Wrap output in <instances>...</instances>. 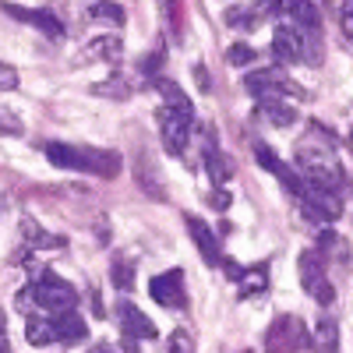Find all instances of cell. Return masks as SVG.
Returning <instances> with one entry per match:
<instances>
[{"label": "cell", "instance_id": "31", "mask_svg": "<svg viewBox=\"0 0 353 353\" xmlns=\"http://www.w3.org/2000/svg\"><path fill=\"white\" fill-rule=\"evenodd\" d=\"M163 64H166V46H156V50L141 61V74H156Z\"/></svg>", "mask_w": 353, "mask_h": 353}, {"label": "cell", "instance_id": "39", "mask_svg": "<svg viewBox=\"0 0 353 353\" xmlns=\"http://www.w3.org/2000/svg\"><path fill=\"white\" fill-rule=\"evenodd\" d=\"M92 353H117V350H113V346H96Z\"/></svg>", "mask_w": 353, "mask_h": 353}, {"label": "cell", "instance_id": "29", "mask_svg": "<svg viewBox=\"0 0 353 353\" xmlns=\"http://www.w3.org/2000/svg\"><path fill=\"white\" fill-rule=\"evenodd\" d=\"M226 61H230L233 68H248V64H254V46H251V43H233V46L226 50Z\"/></svg>", "mask_w": 353, "mask_h": 353}, {"label": "cell", "instance_id": "2", "mask_svg": "<svg viewBox=\"0 0 353 353\" xmlns=\"http://www.w3.org/2000/svg\"><path fill=\"white\" fill-rule=\"evenodd\" d=\"M297 166L304 170V184H311V188L336 191V184L343 181V166L332 152V134H325L318 124L297 145Z\"/></svg>", "mask_w": 353, "mask_h": 353}, {"label": "cell", "instance_id": "8", "mask_svg": "<svg viewBox=\"0 0 353 353\" xmlns=\"http://www.w3.org/2000/svg\"><path fill=\"white\" fill-rule=\"evenodd\" d=\"M244 88L254 99H283V96H304L301 85H293L286 78V71L279 68H265V71H251L244 78Z\"/></svg>", "mask_w": 353, "mask_h": 353}, {"label": "cell", "instance_id": "26", "mask_svg": "<svg viewBox=\"0 0 353 353\" xmlns=\"http://www.w3.org/2000/svg\"><path fill=\"white\" fill-rule=\"evenodd\" d=\"M92 92H96V96H106V99H128V96H131V85H128V78L113 74V78L92 85Z\"/></svg>", "mask_w": 353, "mask_h": 353}, {"label": "cell", "instance_id": "19", "mask_svg": "<svg viewBox=\"0 0 353 353\" xmlns=\"http://www.w3.org/2000/svg\"><path fill=\"white\" fill-rule=\"evenodd\" d=\"M265 124H272V128H290L293 121H297V110L286 106L283 99H258V110H254Z\"/></svg>", "mask_w": 353, "mask_h": 353}, {"label": "cell", "instance_id": "23", "mask_svg": "<svg viewBox=\"0 0 353 353\" xmlns=\"http://www.w3.org/2000/svg\"><path fill=\"white\" fill-rule=\"evenodd\" d=\"M237 283H241L244 297H258V293H265V286H269V265H254V269H248Z\"/></svg>", "mask_w": 353, "mask_h": 353}, {"label": "cell", "instance_id": "33", "mask_svg": "<svg viewBox=\"0 0 353 353\" xmlns=\"http://www.w3.org/2000/svg\"><path fill=\"white\" fill-rule=\"evenodd\" d=\"M18 88V71L11 64H0V92H14Z\"/></svg>", "mask_w": 353, "mask_h": 353}, {"label": "cell", "instance_id": "36", "mask_svg": "<svg viewBox=\"0 0 353 353\" xmlns=\"http://www.w3.org/2000/svg\"><path fill=\"white\" fill-rule=\"evenodd\" d=\"M194 78H198V88H201V92H209V88H212V81H209V71H205L201 64L194 68Z\"/></svg>", "mask_w": 353, "mask_h": 353}, {"label": "cell", "instance_id": "16", "mask_svg": "<svg viewBox=\"0 0 353 353\" xmlns=\"http://www.w3.org/2000/svg\"><path fill=\"white\" fill-rule=\"evenodd\" d=\"M53 329H57V343H64V346H74L88 336V325H85V318L74 311H64V314H53Z\"/></svg>", "mask_w": 353, "mask_h": 353}, {"label": "cell", "instance_id": "34", "mask_svg": "<svg viewBox=\"0 0 353 353\" xmlns=\"http://www.w3.org/2000/svg\"><path fill=\"white\" fill-rule=\"evenodd\" d=\"M0 353H11V339H8V318L0 311Z\"/></svg>", "mask_w": 353, "mask_h": 353}, {"label": "cell", "instance_id": "4", "mask_svg": "<svg viewBox=\"0 0 353 353\" xmlns=\"http://www.w3.org/2000/svg\"><path fill=\"white\" fill-rule=\"evenodd\" d=\"M43 152L61 170L96 173V176H106V181H113L121 173V156L106 152V149H78V145H68V141H50V145H43Z\"/></svg>", "mask_w": 353, "mask_h": 353}, {"label": "cell", "instance_id": "38", "mask_svg": "<svg viewBox=\"0 0 353 353\" xmlns=\"http://www.w3.org/2000/svg\"><path fill=\"white\" fill-rule=\"evenodd\" d=\"M124 353H141V350H138V339H128V336H124Z\"/></svg>", "mask_w": 353, "mask_h": 353}, {"label": "cell", "instance_id": "3", "mask_svg": "<svg viewBox=\"0 0 353 353\" xmlns=\"http://www.w3.org/2000/svg\"><path fill=\"white\" fill-rule=\"evenodd\" d=\"M14 301H18V311H25V314H50L53 318V314H64V311L78 307V290L68 279L46 272L32 286L18 290Z\"/></svg>", "mask_w": 353, "mask_h": 353}, {"label": "cell", "instance_id": "10", "mask_svg": "<svg viewBox=\"0 0 353 353\" xmlns=\"http://www.w3.org/2000/svg\"><path fill=\"white\" fill-rule=\"evenodd\" d=\"M304 216L311 219V223H332V219H339V212H343V201H339V194L336 191H325V188H304Z\"/></svg>", "mask_w": 353, "mask_h": 353}, {"label": "cell", "instance_id": "27", "mask_svg": "<svg viewBox=\"0 0 353 353\" xmlns=\"http://www.w3.org/2000/svg\"><path fill=\"white\" fill-rule=\"evenodd\" d=\"M166 350H170V353H198L194 336H191L188 329H173L170 339H166Z\"/></svg>", "mask_w": 353, "mask_h": 353}, {"label": "cell", "instance_id": "32", "mask_svg": "<svg viewBox=\"0 0 353 353\" xmlns=\"http://www.w3.org/2000/svg\"><path fill=\"white\" fill-rule=\"evenodd\" d=\"M166 11H170V32H173V36H181V25H184L181 0H166Z\"/></svg>", "mask_w": 353, "mask_h": 353}, {"label": "cell", "instance_id": "14", "mask_svg": "<svg viewBox=\"0 0 353 353\" xmlns=\"http://www.w3.org/2000/svg\"><path fill=\"white\" fill-rule=\"evenodd\" d=\"M0 11L11 14L14 21H25V25H32L39 28V32H46L50 39H61L64 36V25L57 21L53 11H36V8H18V4H0Z\"/></svg>", "mask_w": 353, "mask_h": 353}, {"label": "cell", "instance_id": "6", "mask_svg": "<svg viewBox=\"0 0 353 353\" xmlns=\"http://www.w3.org/2000/svg\"><path fill=\"white\" fill-rule=\"evenodd\" d=\"M311 346V332L297 314H279L265 332V353H301Z\"/></svg>", "mask_w": 353, "mask_h": 353}, {"label": "cell", "instance_id": "28", "mask_svg": "<svg viewBox=\"0 0 353 353\" xmlns=\"http://www.w3.org/2000/svg\"><path fill=\"white\" fill-rule=\"evenodd\" d=\"M318 251H321V258H329V254H339V258H346V244H343V237L339 233H332V230H325L318 237Z\"/></svg>", "mask_w": 353, "mask_h": 353}, {"label": "cell", "instance_id": "21", "mask_svg": "<svg viewBox=\"0 0 353 353\" xmlns=\"http://www.w3.org/2000/svg\"><path fill=\"white\" fill-rule=\"evenodd\" d=\"M311 350L314 353H339V325L332 318H321L318 329L311 336Z\"/></svg>", "mask_w": 353, "mask_h": 353}, {"label": "cell", "instance_id": "22", "mask_svg": "<svg viewBox=\"0 0 353 353\" xmlns=\"http://www.w3.org/2000/svg\"><path fill=\"white\" fill-rule=\"evenodd\" d=\"M110 283L117 290H131L134 286V261L128 254H113V261H110Z\"/></svg>", "mask_w": 353, "mask_h": 353}, {"label": "cell", "instance_id": "40", "mask_svg": "<svg viewBox=\"0 0 353 353\" xmlns=\"http://www.w3.org/2000/svg\"><path fill=\"white\" fill-rule=\"evenodd\" d=\"M248 353H251V350H248Z\"/></svg>", "mask_w": 353, "mask_h": 353}, {"label": "cell", "instance_id": "12", "mask_svg": "<svg viewBox=\"0 0 353 353\" xmlns=\"http://www.w3.org/2000/svg\"><path fill=\"white\" fill-rule=\"evenodd\" d=\"M117 321H121V332L128 339H156L159 336L156 321L145 311H138L134 304H128V301H121V307H117Z\"/></svg>", "mask_w": 353, "mask_h": 353}, {"label": "cell", "instance_id": "25", "mask_svg": "<svg viewBox=\"0 0 353 353\" xmlns=\"http://www.w3.org/2000/svg\"><path fill=\"white\" fill-rule=\"evenodd\" d=\"M88 50H92V57L96 61H121V39L117 36H99V39H92L88 43Z\"/></svg>", "mask_w": 353, "mask_h": 353}, {"label": "cell", "instance_id": "7", "mask_svg": "<svg viewBox=\"0 0 353 353\" xmlns=\"http://www.w3.org/2000/svg\"><path fill=\"white\" fill-rule=\"evenodd\" d=\"M297 269H301V286L311 293L318 304H332L336 301V290H332V283L325 276V258H321L318 248H304Z\"/></svg>", "mask_w": 353, "mask_h": 353}, {"label": "cell", "instance_id": "5", "mask_svg": "<svg viewBox=\"0 0 353 353\" xmlns=\"http://www.w3.org/2000/svg\"><path fill=\"white\" fill-rule=\"evenodd\" d=\"M272 53L279 64H318L321 61V39H318V32H307V28L283 21L272 36Z\"/></svg>", "mask_w": 353, "mask_h": 353}, {"label": "cell", "instance_id": "1", "mask_svg": "<svg viewBox=\"0 0 353 353\" xmlns=\"http://www.w3.org/2000/svg\"><path fill=\"white\" fill-rule=\"evenodd\" d=\"M159 92L166 96L163 106H159V134H163V149L170 156H184L188 149V138H191V124H194V110H191V99L181 85L173 81H152Z\"/></svg>", "mask_w": 353, "mask_h": 353}, {"label": "cell", "instance_id": "9", "mask_svg": "<svg viewBox=\"0 0 353 353\" xmlns=\"http://www.w3.org/2000/svg\"><path fill=\"white\" fill-rule=\"evenodd\" d=\"M149 293H152V301L166 311H184L188 307V290H184V272L181 269H170V272L156 276L149 283Z\"/></svg>", "mask_w": 353, "mask_h": 353}, {"label": "cell", "instance_id": "30", "mask_svg": "<svg viewBox=\"0 0 353 353\" xmlns=\"http://www.w3.org/2000/svg\"><path fill=\"white\" fill-rule=\"evenodd\" d=\"M0 134H21V117L8 106H0Z\"/></svg>", "mask_w": 353, "mask_h": 353}, {"label": "cell", "instance_id": "15", "mask_svg": "<svg viewBox=\"0 0 353 353\" xmlns=\"http://www.w3.org/2000/svg\"><path fill=\"white\" fill-rule=\"evenodd\" d=\"M254 159L261 163V170L276 173L279 181H283V188H286V191H293V194H304V188H307V184H304L301 176L293 173V170H290V166H286V163H283V159H279V156H276V152H272L265 141H258V145H254Z\"/></svg>", "mask_w": 353, "mask_h": 353}, {"label": "cell", "instance_id": "13", "mask_svg": "<svg viewBox=\"0 0 353 353\" xmlns=\"http://www.w3.org/2000/svg\"><path fill=\"white\" fill-rule=\"evenodd\" d=\"M272 14L286 18L290 25H297V28H307V32H318V8L311 4V0H272Z\"/></svg>", "mask_w": 353, "mask_h": 353}, {"label": "cell", "instance_id": "35", "mask_svg": "<svg viewBox=\"0 0 353 353\" xmlns=\"http://www.w3.org/2000/svg\"><path fill=\"white\" fill-rule=\"evenodd\" d=\"M339 14H343L346 28H350V32H353V0H339Z\"/></svg>", "mask_w": 353, "mask_h": 353}, {"label": "cell", "instance_id": "20", "mask_svg": "<svg viewBox=\"0 0 353 353\" xmlns=\"http://www.w3.org/2000/svg\"><path fill=\"white\" fill-rule=\"evenodd\" d=\"M25 339L32 343V346H50V343H57L53 318H50V314H28V321H25Z\"/></svg>", "mask_w": 353, "mask_h": 353}, {"label": "cell", "instance_id": "11", "mask_svg": "<svg viewBox=\"0 0 353 353\" xmlns=\"http://www.w3.org/2000/svg\"><path fill=\"white\" fill-rule=\"evenodd\" d=\"M184 226H188V237L194 241V248H198V254H201V261L205 265H219L223 261V254H219V241H216V233H212V226L205 223V219H198V216H184Z\"/></svg>", "mask_w": 353, "mask_h": 353}, {"label": "cell", "instance_id": "37", "mask_svg": "<svg viewBox=\"0 0 353 353\" xmlns=\"http://www.w3.org/2000/svg\"><path fill=\"white\" fill-rule=\"evenodd\" d=\"M209 201L216 205V209H226V205H230V194H226V191H219V194H212Z\"/></svg>", "mask_w": 353, "mask_h": 353}, {"label": "cell", "instance_id": "17", "mask_svg": "<svg viewBox=\"0 0 353 353\" xmlns=\"http://www.w3.org/2000/svg\"><path fill=\"white\" fill-rule=\"evenodd\" d=\"M265 14H272V0H254V4H241V8H230L226 11V25L233 28H254Z\"/></svg>", "mask_w": 353, "mask_h": 353}, {"label": "cell", "instance_id": "24", "mask_svg": "<svg viewBox=\"0 0 353 353\" xmlns=\"http://www.w3.org/2000/svg\"><path fill=\"white\" fill-rule=\"evenodd\" d=\"M88 14H92V21H103V25H124V8L113 4V0H96L92 8H88Z\"/></svg>", "mask_w": 353, "mask_h": 353}, {"label": "cell", "instance_id": "18", "mask_svg": "<svg viewBox=\"0 0 353 353\" xmlns=\"http://www.w3.org/2000/svg\"><path fill=\"white\" fill-rule=\"evenodd\" d=\"M205 166H209L212 184H226L230 176H233V166H230V159L219 152V145H216L212 131H205Z\"/></svg>", "mask_w": 353, "mask_h": 353}]
</instances>
